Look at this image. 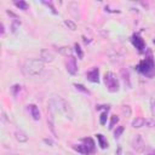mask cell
<instances>
[{"label":"cell","instance_id":"9c48e42d","mask_svg":"<svg viewBox=\"0 0 155 155\" xmlns=\"http://www.w3.org/2000/svg\"><path fill=\"white\" fill-rule=\"evenodd\" d=\"M86 78L91 82H98L99 81V70L98 68H93L92 70L86 73Z\"/></svg>","mask_w":155,"mask_h":155},{"label":"cell","instance_id":"4dcf8cb0","mask_svg":"<svg viewBox=\"0 0 155 155\" xmlns=\"http://www.w3.org/2000/svg\"><path fill=\"white\" fill-rule=\"evenodd\" d=\"M147 155H155V151L154 150H150L149 153H147Z\"/></svg>","mask_w":155,"mask_h":155},{"label":"cell","instance_id":"277c9868","mask_svg":"<svg viewBox=\"0 0 155 155\" xmlns=\"http://www.w3.org/2000/svg\"><path fill=\"white\" fill-rule=\"evenodd\" d=\"M104 84H105L109 92H117L119 91L120 84H119V80H117V78L115 76L114 73L109 71L104 75Z\"/></svg>","mask_w":155,"mask_h":155},{"label":"cell","instance_id":"cb8c5ba5","mask_svg":"<svg viewBox=\"0 0 155 155\" xmlns=\"http://www.w3.org/2000/svg\"><path fill=\"white\" fill-rule=\"evenodd\" d=\"M107 113H108V110H105V111H103L101 114V117H99L101 125H105V122H107Z\"/></svg>","mask_w":155,"mask_h":155},{"label":"cell","instance_id":"5bb4252c","mask_svg":"<svg viewBox=\"0 0 155 155\" xmlns=\"http://www.w3.org/2000/svg\"><path fill=\"white\" fill-rule=\"evenodd\" d=\"M145 125V120L143 119V117H136L133 121H132V126L134 127V128H139V127H142V126H144Z\"/></svg>","mask_w":155,"mask_h":155},{"label":"cell","instance_id":"d6986e66","mask_svg":"<svg viewBox=\"0 0 155 155\" xmlns=\"http://www.w3.org/2000/svg\"><path fill=\"white\" fill-rule=\"evenodd\" d=\"M121 74H122V78H124V81H125V84L127 82V86H128V87H131V84H130V79H128V71H127V70H125V69H122V70H121Z\"/></svg>","mask_w":155,"mask_h":155},{"label":"cell","instance_id":"d6a6232c","mask_svg":"<svg viewBox=\"0 0 155 155\" xmlns=\"http://www.w3.org/2000/svg\"><path fill=\"white\" fill-rule=\"evenodd\" d=\"M154 44H155V40H154Z\"/></svg>","mask_w":155,"mask_h":155},{"label":"cell","instance_id":"9a60e30c","mask_svg":"<svg viewBox=\"0 0 155 155\" xmlns=\"http://www.w3.org/2000/svg\"><path fill=\"white\" fill-rule=\"evenodd\" d=\"M58 52L63 56H69L71 57V48L69 46H63V47H59L58 48Z\"/></svg>","mask_w":155,"mask_h":155},{"label":"cell","instance_id":"7a4b0ae2","mask_svg":"<svg viewBox=\"0 0 155 155\" xmlns=\"http://www.w3.org/2000/svg\"><path fill=\"white\" fill-rule=\"evenodd\" d=\"M137 69L139 73H142L143 75L148 76V78H153L155 75V62L151 58V56H149L148 58L143 59L138 65Z\"/></svg>","mask_w":155,"mask_h":155},{"label":"cell","instance_id":"30bf717a","mask_svg":"<svg viewBox=\"0 0 155 155\" xmlns=\"http://www.w3.org/2000/svg\"><path fill=\"white\" fill-rule=\"evenodd\" d=\"M74 150H76L78 153H81V154H86V155H90L92 154V151L88 149V147L84 143V144H79V145H75L74 147Z\"/></svg>","mask_w":155,"mask_h":155},{"label":"cell","instance_id":"44dd1931","mask_svg":"<svg viewBox=\"0 0 155 155\" xmlns=\"http://www.w3.org/2000/svg\"><path fill=\"white\" fill-rule=\"evenodd\" d=\"M75 52L78 53V57L80 58V59H82V57H84V52H82V50H81V47H80V45L79 44H75Z\"/></svg>","mask_w":155,"mask_h":155},{"label":"cell","instance_id":"2e32d148","mask_svg":"<svg viewBox=\"0 0 155 155\" xmlns=\"http://www.w3.org/2000/svg\"><path fill=\"white\" fill-rule=\"evenodd\" d=\"M121 113H122V115H124L125 117L131 116V114H132L131 107H130V105H122V107H121Z\"/></svg>","mask_w":155,"mask_h":155},{"label":"cell","instance_id":"d4e9b609","mask_svg":"<svg viewBox=\"0 0 155 155\" xmlns=\"http://www.w3.org/2000/svg\"><path fill=\"white\" fill-rule=\"evenodd\" d=\"M150 108H151V111L154 114L155 113V94L151 96V98H150Z\"/></svg>","mask_w":155,"mask_h":155},{"label":"cell","instance_id":"484cf974","mask_svg":"<svg viewBox=\"0 0 155 155\" xmlns=\"http://www.w3.org/2000/svg\"><path fill=\"white\" fill-rule=\"evenodd\" d=\"M19 24H21V22H19V21H17V19H16V21H13V23H12V27H11V29H12V33H15V31L17 30V27H18Z\"/></svg>","mask_w":155,"mask_h":155},{"label":"cell","instance_id":"7c38bea8","mask_svg":"<svg viewBox=\"0 0 155 155\" xmlns=\"http://www.w3.org/2000/svg\"><path fill=\"white\" fill-rule=\"evenodd\" d=\"M15 138H16L19 143H24V142L28 140V136H27L24 132H22V131H17V132L15 133Z\"/></svg>","mask_w":155,"mask_h":155},{"label":"cell","instance_id":"3957f363","mask_svg":"<svg viewBox=\"0 0 155 155\" xmlns=\"http://www.w3.org/2000/svg\"><path fill=\"white\" fill-rule=\"evenodd\" d=\"M52 102H53L54 107H56L58 110H61L63 114H65L67 117H69L70 120H73V115H74V114H73V110H71L69 103H68L64 98L57 96V97H54V98L52 99Z\"/></svg>","mask_w":155,"mask_h":155},{"label":"cell","instance_id":"f546056e","mask_svg":"<svg viewBox=\"0 0 155 155\" xmlns=\"http://www.w3.org/2000/svg\"><path fill=\"white\" fill-rule=\"evenodd\" d=\"M44 143H46V144H50V145H53V142H52L51 139H47V138H45V139H44Z\"/></svg>","mask_w":155,"mask_h":155},{"label":"cell","instance_id":"603a6c76","mask_svg":"<svg viewBox=\"0 0 155 155\" xmlns=\"http://www.w3.org/2000/svg\"><path fill=\"white\" fill-rule=\"evenodd\" d=\"M74 87H75L76 90H79V91L84 92V93H87V94L90 93V91H88V90H87L85 86H82V85H80V84H75V85H74Z\"/></svg>","mask_w":155,"mask_h":155},{"label":"cell","instance_id":"f1b7e54d","mask_svg":"<svg viewBox=\"0 0 155 155\" xmlns=\"http://www.w3.org/2000/svg\"><path fill=\"white\" fill-rule=\"evenodd\" d=\"M145 125H148V127H153V126H155V121L151 120V119L145 120Z\"/></svg>","mask_w":155,"mask_h":155},{"label":"cell","instance_id":"7402d4cb","mask_svg":"<svg viewBox=\"0 0 155 155\" xmlns=\"http://www.w3.org/2000/svg\"><path fill=\"white\" fill-rule=\"evenodd\" d=\"M122 132H124V126H117L116 130L114 131V137L115 138H119L122 134Z\"/></svg>","mask_w":155,"mask_h":155},{"label":"cell","instance_id":"1f68e13d","mask_svg":"<svg viewBox=\"0 0 155 155\" xmlns=\"http://www.w3.org/2000/svg\"><path fill=\"white\" fill-rule=\"evenodd\" d=\"M126 155H133V154H132V153H127Z\"/></svg>","mask_w":155,"mask_h":155},{"label":"cell","instance_id":"ac0fdd59","mask_svg":"<svg viewBox=\"0 0 155 155\" xmlns=\"http://www.w3.org/2000/svg\"><path fill=\"white\" fill-rule=\"evenodd\" d=\"M64 24L68 27V29H70V30H75L76 29V24L73 22V21H70V19H65L64 21Z\"/></svg>","mask_w":155,"mask_h":155},{"label":"cell","instance_id":"8fae6325","mask_svg":"<svg viewBox=\"0 0 155 155\" xmlns=\"http://www.w3.org/2000/svg\"><path fill=\"white\" fill-rule=\"evenodd\" d=\"M29 107V110H30V114L33 116L34 120H40V111H39V108L35 105V104H30L28 105Z\"/></svg>","mask_w":155,"mask_h":155},{"label":"cell","instance_id":"4316f807","mask_svg":"<svg viewBox=\"0 0 155 155\" xmlns=\"http://www.w3.org/2000/svg\"><path fill=\"white\" fill-rule=\"evenodd\" d=\"M42 4H45V5H47V6H48V7L51 8V11H52L53 13H57V11H56V8L53 7V5H52V2H51V1H48V2H47V1H42Z\"/></svg>","mask_w":155,"mask_h":155},{"label":"cell","instance_id":"4fadbf2b","mask_svg":"<svg viewBox=\"0 0 155 155\" xmlns=\"http://www.w3.org/2000/svg\"><path fill=\"white\" fill-rule=\"evenodd\" d=\"M96 137H97V140H98L99 147H101L102 149H105V148L108 147V142H107V139L104 138V136H103V134H101V133H97V134H96Z\"/></svg>","mask_w":155,"mask_h":155},{"label":"cell","instance_id":"6da1fadb","mask_svg":"<svg viewBox=\"0 0 155 155\" xmlns=\"http://www.w3.org/2000/svg\"><path fill=\"white\" fill-rule=\"evenodd\" d=\"M44 70V62L41 59H27L23 64V73L29 76H38Z\"/></svg>","mask_w":155,"mask_h":155},{"label":"cell","instance_id":"ffe728a7","mask_svg":"<svg viewBox=\"0 0 155 155\" xmlns=\"http://www.w3.org/2000/svg\"><path fill=\"white\" fill-rule=\"evenodd\" d=\"M117 122H119V117L116 115H111L110 116V122H109V128L111 130L115 126V124H117Z\"/></svg>","mask_w":155,"mask_h":155},{"label":"cell","instance_id":"ba28073f","mask_svg":"<svg viewBox=\"0 0 155 155\" xmlns=\"http://www.w3.org/2000/svg\"><path fill=\"white\" fill-rule=\"evenodd\" d=\"M132 44L134 45V47H136L139 52H143V51H144L145 44H144L143 39H142L139 35H133V38H132Z\"/></svg>","mask_w":155,"mask_h":155},{"label":"cell","instance_id":"83f0119b","mask_svg":"<svg viewBox=\"0 0 155 155\" xmlns=\"http://www.w3.org/2000/svg\"><path fill=\"white\" fill-rule=\"evenodd\" d=\"M18 90H21V86H19V85L12 86V93H13V96H17V91H18Z\"/></svg>","mask_w":155,"mask_h":155},{"label":"cell","instance_id":"e0dca14e","mask_svg":"<svg viewBox=\"0 0 155 155\" xmlns=\"http://www.w3.org/2000/svg\"><path fill=\"white\" fill-rule=\"evenodd\" d=\"M15 5H16L18 8L24 10V11L28 8V4H27L25 1H23V0H21V1H16V2H15Z\"/></svg>","mask_w":155,"mask_h":155},{"label":"cell","instance_id":"52a82bcc","mask_svg":"<svg viewBox=\"0 0 155 155\" xmlns=\"http://www.w3.org/2000/svg\"><path fill=\"white\" fill-rule=\"evenodd\" d=\"M40 59L46 63H51L54 59V54L50 50H41L40 51Z\"/></svg>","mask_w":155,"mask_h":155},{"label":"cell","instance_id":"5b68a950","mask_svg":"<svg viewBox=\"0 0 155 155\" xmlns=\"http://www.w3.org/2000/svg\"><path fill=\"white\" fill-rule=\"evenodd\" d=\"M132 148L138 153H143L145 150V142L140 134H137L132 139Z\"/></svg>","mask_w":155,"mask_h":155},{"label":"cell","instance_id":"8992f818","mask_svg":"<svg viewBox=\"0 0 155 155\" xmlns=\"http://www.w3.org/2000/svg\"><path fill=\"white\" fill-rule=\"evenodd\" d=\"M65 67H67V71L71 75H75L76 71H78V68H76V61L74 57H69L65 62Z\"/></svg>","mask_w":155,"mask_h":155}]
</instances>
